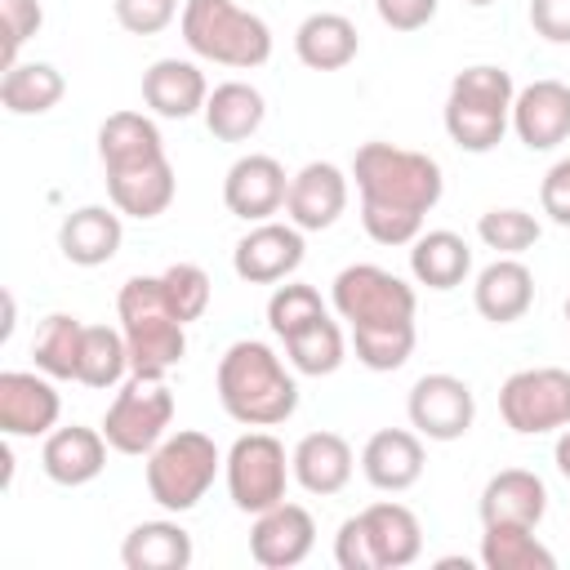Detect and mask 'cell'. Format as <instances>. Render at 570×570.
Wrapping results in <instances>:
<instances>
[{
  "mask_svg": "<svg viewBox=\"0 0 570 570\" xmlns=\"http://www.w3.org/2000/svg\"><path fill=\"white\" fill-rule=\"evenodd\" d=\"M352 178L361 191V227L374 245H410L445 191L441 165L428 151L396 142H361Z\"/></svg>",
  "mask_w": 570,
  "mask_h": 570,
  "instance_id": "cell-1",
  "label": "cell"
},
{
  "mask_svg": "<svg viewBox=\"0 0 570 570\" xmlns=\"http://www.w3.org/2000/svg\"><path fill=\"white\" fill-rule=\"evenodd\" d=\"M330 307L338 321H347L352 352L365 370L392 374L414 356V285L379 263H352L330 285Z\"/></svg>",
  "mask_w": 570,
  "mask_h": 570,
  "instance_id": "cell-2",
  "label": "cell"
},
{
  "mask_svg": "<svg viewBox=\"0 0 570 570\" xmlns=\"http://www.w3.org/2000/svg\"><path fill=\"white\" fill-rule=\"evenodd\" d=\"M98 165L107 196L125 218H160L174 205L178 178L165 156V138L142 111H111L98 125Z\"/></svg>",
  "mask_w": 570,
  "mask_h": 570,
  "instance_id": "cell-3",
  "label": "cell"
},
{
  "mask_svg": "<svg viewBox=\"0 0 570 570\" xmlns=\"http://www.w3.org/2000/svg\"><path fill=\"white\" fill-rule=\"evenodd\" d=\"M214 387L227 419L245 428H276L298 410V379L263 338H236L218 356Z\"/></svg>",
  "mask_w": 570,
  "mask_h": 570,
  "instance_id": "cell-4",
  "label": "cell"
},
{
  "mask_svg": "<svg viewBox=\"0 0 570 570\" xmlns=\"http://www.w3.org/2000/svg\"><path fill=\"white\" fill-rule=\"evenodd\" d=\"M512 98H517V85L503 67H494V62L463 67L450 80L445 111H441L450 142L472 156L494 151L503 142V134L512 129Z\"/></svg>",
  "mask_w": 570,
  "mask_h": 570,
  "instance_id": "cell-5",
  "label": "cell"
},
{
  "mask_svg": "<svg viewBox=\"0 0 570 570\" xmlns=\"http://www.w3.org/2000/svg\"><path fill=\"white\" fill-rule=\"evenodd\" d=\"M116 316H120V334L129 343L134 374L165 379L187 356V325L169 307L160 276H129L116 294Z\"/></svg>",
  "mask_w": 570,
  "mask_h": 570,
  "instance_id": "cell-6",
  "label": "cell"
},
{
  "mask_svg": "<svg viewBox=\"0 0 570 570\" xmlns=\"http://www.w3.org/2000/svg\"><path fill=\"white\" fill-rule=\"evenodd\" d=\"M178 27L187 49L205 62L254 71L272 58V27L236 0H183Z\"/></svg>",
  "mask_w": 570,
  "mask_h": 570,
  "instance_id": "cell-7",
  "label": "cell"
},
{
  "mask_svg": "<svg viewBox=\"0 0 570 570\" xmlns=\"http://www.w3.org/2000/svg\"><path fill=\"white\" fill-rule=\"evenodd\" d=\"M223 472V450L214 445V436L196 432V428H178L169 432L142 463V476H147V494L156 508L165 512H191L214 476Z\"/></svg>",
  "mask_w": 570,
  "mask_h": 570,
  "instance_id": "cell-8",
  "label": "cell"
},
{
  "mask_svg": "<svg viewBox=\"0 0 570 570\" xmlns=\"http://www.w3.org/2000/svg\"><path fill=\"white\" fill-rule=\"evenodd\" d=\"M223 481H227V499L236 512L245 517H258L267 508H276L294 481V468H289V454L285 445L254 428L245 436L232 441V450L223 454Z\"/></svg>",
  "mask_w": 570,
  "mask_h": 570,
  "instance_id": "cell-9",
  "label": "cell"
},
{
  "mask_svg": "<svg viewBox=\"0 0 570 570\" xmlns=\"http://www.w3.org/2000/svg\"><path fill=\"white\" fill-rule=\"evenodd\" d=\"M169 423H174V392L165 379H151V374H129L107 414H102V436L116 454H151L165 436H169Z\"/></svg>",
  "mask_w": 570,
  "mask_h": 570,
  "instance_id": "cell-10",
  "label": "cell"
},
{
  "mask_svg": "<svg viewBox=\"0 0 570 570\" xmlns=\"http://www.w3.org/2000/svg\"><path fill=\"white\" fill-rule=\"evenodd\" d=\"M499 414L517 436H543L570 428V370L530 365L503 379Z\"/></svg>",
  "mask_w": 570,
  "mask_h": 570,
  "instance_id": "cell-11",
  "label": "cell"
},
{
  "mask_svg": "<svg viewBox=\"0 0 570 570\" xmlns=\"http://www.w3.org/2000/svg\"><path fill=\"white\" fill-rule=\"evenodd\" d=\"M405 414H410V428L419 436H428V441H459L476 423V396H472L468 379L436 370V374L414 379V387L405 396Z\"/></svg>",
  "mask_w": 570,
  "mask_h": 570,
  "instance_id": "cell-12",
  "label": "cell"
},
{
  "mask_svg": "<svg viewBox=\"0 0 570 570\" xmlns=\"http://www.w3.org/2000/svg\"><path fill=\"white\" fill-rule=\"evenodd\" d=\"M303 254H307L303 232H298L289 218H285V223L267 218V223H254V227L236 240V249H232V272H236L240 281H249V285H276V281H289V276L303 267Z\"/></svg>",
  "mask_w": 570,
  "mask_h": 570,
  "instance_id": "cell-13",
  "label": "cell"
},
{
  "mask_svg": "<svg viewBox=\"0 0 570 570\" xmlns=\"http://www.w3.org/2000/svg\"><path fill=\"white\" fill-rule=\"evenodd\" d=\"M285 196H289V174L267 151L236 156L223 178V205H227V214H236L245 223H267L272 214L285 209Z\"/></svg>",
  "mask_w": 570,
  "mask_h": 570,
  "instance_id": "cell-14",
  "label": "cell"
},
{
  "mask_svg": "<svg viewBox=\"0 0 570 570\" xmlns=\"http://www.w3.org/2000/svg\"><path fill=\"white\" fill-rule=\"evenodd\" d=\"M58 379L40 370H4L0 374V432L13 436H49L62 414Z\"/></svg>",
  "mask_w": 570,
  "mask_h": 570,
  "instance_id": "cell-15",
  "label": "cell"
},
{
  "mask_svg": "<svg viewBox=\"0 0 570 570\" xmlns=\"http://www.w3.org/2000/svg\"><path fill=\"white\" fill-rule=\"evenodd\" d=\"M316 548V521L303 503H276L254 517L249 525V557L263 570H294Z\"/></svg>",
  "mask_w": 570,
  "mask_h": 570,
  "instance_id": "cell-16",
  "label": "cell"
},
{
  "mask_svg": "<svg viewBox=\"0 0 570 570\" xmlns=\"http://www.w3.org/2000/svg\"><path fill=\"white\" fill-rule=\"evenodd\" d=\"M347 209V174L330 160H307L298 174H289L285 218L298 232H325Z\"/></svg>",
  "mask_w": 570,
  "mask_h": 570,
  "instance_id": "cell-17",
  "label": "cell"
},
{
  "mask_svg": "<svg viewBox=\"0 0 570 570\" xmlns=\"http://www.w3.org/2000/svg\"><path fill=\"white\" fill-rule=\"evenodd\" d=\"M512 134L530 151H552L570 138V85L530 80L512 98Z\"/></svg>",
  "mask_w": 570,
  "mask_h": 570,
  "instance_id": "cell-18",
  "label": "cell"
},
{
  "mask_svg": "<svg viewBox=\"0 0 570 570\" xmlns=\"http://www.w3.org/2000/svg\"><path fill=\"white\" fill-rule=\"evenodd\" d=\"M107 436L102 428H85V423H67V428H53L40 445V468L53 485H89L94 476H102L107 468Z\"/></svg>",
  "mask_w": 570,
  "mask_h": 570,
  "instance_id": "cell-19",
  "label": "cell"
},
{
  "mask_svg": "<svg viewBox=\"0 0 570 570\" xmlns=\"http://www.w3.org/2000/svg\"><path fill=\"white\" fill-rule=\"evenodd\" d=\"M209 80L191 58H156L142 71V102L160 120H191L205 111Z\"/></svg>",
  "mask_w": 570,
  "mask_h": 570,
  "instance_id": "cell-20",
  "label": "cell"
},
{
  "mask_svg": "<svg viewBox=\"0 0 570 570\" xmlns=\"http://www.w3.org/2000/svg\"><path fill=\"white\" fill-rule=\"evenodd\" d=\"M361 530H365V543H370V561L374 570H405L419 561L423 552V525L419 517L405 508V503H370L356 512Z\"/></svg>",
  "mask_w": 570,
  "mask_h": 570,
  "instance_id": "cell-21",
  "label": "cell"
},
{
  "mask_svg": "<svg viewBox=\"0 0 570 570\" xmlns=\"http://www.w3.org/2000/svg\"><path fill=\"white\" fill-rule=\"evenodd\" d=\"M423 436L414 428H379L361 450V472L374 490L401 494L423 476Z\"/></svg>",
  "mask_w": 570,
  "mask_h": 570,
  "instance_id": "cell-22",
  "label": "cell"
},
{
  "mask_svg": "<svg viewBox=\"0 0 570 570\" xmlns=\"http://www.w3.org/2000/svg\"><path fill=\"white\" fill-rule=\"evenodd\" d=\"M125 214L111 205H80L58 223V249L67 263L76 267H102L116 258L120 240H125Z\"/></svg>",
  "mask_w": 570,
  "mask_h": 570,
  "instance_id": "cell-23",
  "label": "cell"
},
{
  "mask_svg": "<svg viewBox=\"0 0 570 570\" xmlns=\"http://www.w3.org/2000/svg\"><path fill=\"white\" fill-rule=\"evenodd\" d=\"M472 303L490 325H512L534 307V272L521 258L499 254L472 281Z\"/></svg>",
  "mask_w": 570,
  "mask_h": 570,
  "instance_id": "cell-24",
  "label": "cell"
},
{
  "mask_svg": "<svg viewBox=\"0 0 570 570\" xmlns=\"http://www.w3.org/2000/svg\"><path fill=\"white\" fill-rule=\"evenodd\" d=\"M289 468H294V481L307 490V494H338L347 481H352V468H356V454L347 445V436L338 432H307L298 436V445L289 450Z\"/></svg>",
  "mask_w": 570,
  "mask_h": 570,
  "instance_id": "cell-25",
  "label": "cell"
},
{
  "mask_svg": "<svg viewBox=\"0 0 570 570\" xmlns=\"http://www.w3.org/2000/svg\"><path fill=\"white\" fill-rule=\"evenodd\" d=\"M481 525H494V521H508V525H539L543 512H548V485L539 472L530 468H503L485 481L481 490Z\"/></svg>",
  "mask_w": 570,
  "mask_h": 570,
  "instance_id": "cell-26",
  "label": "cell"
},
{
  "mask_svg": "<svg viewBox=\"0 0 570 570\" xmlns=\"http://www.w3.org/2000/svg\"><path fill=\"white\" fill-rule=\"evenodd\" d=\"M294 53L307 71H343L356 53H361V36H356V22L343 18V13H307L298 27H294Z\"/></svg>",
  "mask_w": 570,
  "mask_h": 570,
  "instance_id": "cell-27",
  "label": "cell"
},
{
  "mask_svg": "<svg viewBox=\"0 0 570 570\" xmlns=\"http://www.w3.org/2000/svg\"><path fill=\"white\" fill-rule=\"evenodd\" d=\"M191 557H196L191 534L169 517L138 521L120 543V566L125 570H187Z\"/></svg>",
  "mask_w": 570,
  "mask_h": 570,
  "instance_id": "cell-28",
  "label": "cell"
},
{
  "mask_svg": "<svg viewBox=\"0 0 570 570\" xmlns=\"http://www.w3.org/2000/svg\"><path fill=\"white\" fill-rule=\"evenodd\" d=\"M205 129L218 138V142H245L263 129L267 120V98L249 85V80H223L209 89L205 98Z\"/></svg>",
  "mask_w": 570,
  "mask_h": 570,
  "instance_id": "cell-29",
  "label": "cell"
},
{
  "mask_svg": "<svg viewBox=\"0 0 570 570\" xmlns=\"http://www.w3.org/2000/svg\"><path fill=\"white\" fill-rule=\"evenodd\" d=\"M472 272V249L459 232L450 227H432V232H419L410 240V276L428 289H454L463 285Z\"/></svg>",
  "mask_w": 570,
  "mask_h": 570,
  "instance_id": "cell-30",
  "label": "cell"
},
{
  "mask_svg": "<svg viewBox=\"0 0 570 570\" xmlns=\"http://www.w3.org/2000/svg\"><path fill=\"white\" fill-rule=\"evenodd\" d=\"M62 94H67V80L53 62H22L18 58L0 76V107L9 116H45L62 102Z\"/></svg>",
  "mask_w": 570,
  "mask_h": 570,
  "instance_id": "cell-31",
  "label": "cell"
},
{
  "mask_svg": "<svg viewBox=\"0 0 570 570\" xmlns=\"http://www.w3.org/2000/svg\"><path fill=\"white\" fill-rule=\"evenodd\" d=\"M80 347H85V321L71 312H49L31 338V361L49 379H76L80 374Z\"/></svg>",
  "mask_w": 570,
  "mask_h": 570,
  "instance_id": "cell-32",
  "label": "cell"
},
{
  "mask_svg": "<svg viewBox=\"0 0 570 570\" xmlns=\"http://www.w3.org/2000/svg\"><path fill=\"white\" fill-rule=\"evenodd\" d=\"M129 374H134V365H129V343H125L120 325H85L76 383H85L94 392H107V387H120Z\"/></svg>",
  "mask_w": 570,
  "mask_h": 570,
  "instance_id": "cell-33",
  "label": "cell"
},
{
  "mask_svg": "<svg viewBox=\"0 0 570 570\" xmlns=\"http://www.w3.org/2000/svg\"><path fill=\"white\" fill-rule=\"evenodd\" d=\"M481 566L485 570H557V557L534 539V525L494 521L481 534Z\"/></svg>",
  "mask_w": 570,
  "mask_h": 570,
  "instance_id": "cell-34",
  "label": "cell"
},
{
  "mask_svg": "<svg viewBox=\"0 0 570 570\" xmlns=\"http://www.w3.org/2000/svg\"><path fill=\"white\" fill-rule=\"evenodd\" d=\"M285 356H289V370H294V374H307V379H325V374H334V370L347 361L343 325H338L334 316L312 321L307 330H298V334L285 338Z\"/></svg>",
  "mask_w": 570,
  "mask_h": 570,
  "instance_id": "cell-35",
  "label": "cell"
},
{
  "mask_svg": "<svg viewBox=\"0 0 570 570\" xmlns=\"http://www.w3.org/2000/svg\"><path fill=\"white\" fill-rule=\"evenodd\" d=\"M321 316H330V307H325L321 289L307 285V281H285V285H276L272 298H267V325H272V334H276L281 343H285L289 334L307 330V325L321 321Z\"/></svg>",
  "mask_w": 570,
  "mask_h": 570,
  "instance_id": "cell-36",
  "label": "cell"
},
{
  "mask_svg": "<svg viewBox=\"0 0 570 570\" xmlns=\"http://www.w3.org/2000/svg\"><path fill=\"white\" fill-rule=\"evenodd\" d=\"M539 232H543L539 218H534L530 209H517V205L485 209V214L476 218V236H481V245L494 249V254H508V258L525 254V249L539 240Z\"/></svg>",
  "mask_w": 570,
  "mask_h": 570,
  "instance_id": "cell-37",
  "label": "cell"
},
{
  "mask_svg": "<svg viewBox=\"0 0 570 570\" xmlns=\"http://www.w3.org/2000/svg\"><path fill=\"white\" fill-rule=\"evenodd\" d=\"M160 289H165V298H169V307L178 312L183 325L200 321L205 307H209V294H214L209 272H205L200 263H169V267L160 272Z\"/></svg>",
  "mask_w": 570,
  "mask_h": 570,
  "instance_id": "cell-38",
  "label": "cell"
},
{
  "mask_svg": "<svg viewBox=\"0 0 570 570\" xmlns=\"http://www.w3.org/2000/svg\"><path fill=\"white\" fill-rule=\"evenodd\" d=\"M0 27H4L0 62L13 67L18 53H22V45H27L31 36H40V27H45V9H40V0H0Z\"/></svg>",
  "mask_w": 570,
  "mask_h": 570,
  "instance_id": "cell-39",
  "label": "cell"
},
{
  "mask_svg": "<svg viewBox=\"0 0 570 570\" xmlns=\"http://www.w3.org/2000/svg\"><path fill=\"white\" fill-rule=\"evenodd\" d=\"M111 13L129 36H160L178 18V0H111Z\"/></svg>",
  "mask_w": 570,
  "mask_h": 570,
  "instance_id": "cell-40",
  "label": "cell"
},
{
  "mask_svg": "<svg viewBox=\"0 0 570 570\" xmlns=\"http://www.w3.org/2000/svg\"><path fill=\"white\" fill-rule=\"evenodd\" d=\"M539 209L548 214V223L570 227V156H561L543 174V183H539Z\"/></svg>",
  "mask_w": 570,
  "mask_h": 570,
  "instance_id": "cell-41",
  "label": "cell"
},
{
  "mask_svg": "<svg viewBox=\"0 0 570 570\" xmlns=\"http://www.w3.org/2000/svg\"><path fill=\"white\" fill-rule=\"evenodd\" d=\"M441 0H374V13L392 31H423L436 18Z\"/></svg>",
  "mask_w": 570,
  "mask_h": 570,
  "instance_id": "cell-42",
  "label": "cell"
},
{
  "mask_svg": "<svg viewBox=\"0 0 570 570\" xmlns=\"http://www.w3.org/2000/svg\"><path fill=\"white\" fill-rule=\"evenodd\" d=\"M530 27L548 45H570V0H530Z\"/></svg>",
  "mask_w": 570,
  "mask_h": 570,
  "instance_id": "cell-43",
  "label": "cell"
},
{
  "mask_svg": "<svg viewBox=\"0 0 570 570\" xmlns=\"http://www.w3.org/2000/svg\"><path fill=\"white\" fill-rule=\"evenodd\" d=\"M334 561H338V570H374L370 543H365V530H361L356 517H347L338 525V534H334Z\"/></svg>",
  "mask_w": 570,
  "mask_h": 570,
  "instance_id": "cell-44",
  "label": "cell"
},
{
  "mask_svg": "<svg viewBox=\"0 0 570 570\" xmlns=\"http://www.w3.org/2000/svg\"><path fill=\"white\" fill-rule=\"evenodd\" d=\"M552 459H557V472L570 481V428H561V436H557V450H552Z\"/></svg>",
  "mask_w": 570,
  "mask_h": 570,
  "instance_id": "cell-45",
  "label": "cell"
},
{
  "mask_svg": "<svg viewBox=\"0 0 570 570\" xmlns=\"http://www.w3.org/2000/svg\"><path fill=\"white\" fill-rule=\"evenodd\" d=\"M463 4H472V9H485V4H494V0H463Z\"/></svg>",
  "mask_w": 570,
  "mask_h": 570,
  "instance_id": "cell-46",
  "label": "cell"
},
{
  "mask_svg": "<svg viewBox=\"0 0 570 570\" xmlns=\"http://www.w3.org/2000/svg\"><path fill=\"white\" fill-rule=\"evenodd\" d=\"M566 325H570V294H566Z\"/></svg>",
  "mask_w": 570,
  "mask_h": 570,
  "instance_id": "cell-47",
  "label": "cell"
}]
</instances>
